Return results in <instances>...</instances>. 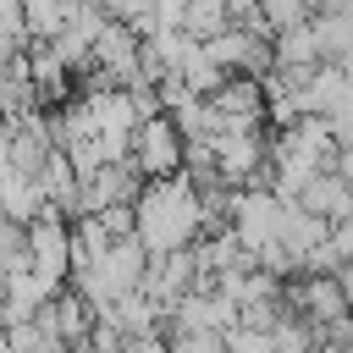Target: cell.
I'll return each mask as SVG.
<instances>
[{
    "mask_svg": "<svg viewBox=\"0 0 353 353\" xmlns=\"http://www.w3.org/2000/svg\"><path fill=\"white\" fill-rule=\"evenodd\" d=\"M276 66H292V72H314V66H325L320 28H314V22H303V28L276 33Z\"/></svg>",
    "mask_w": 353,
    "mask_h": 353,
    "instance_id": "ba28073f",
    "label": "cell"
},
{
    "mask_svg": "<svg viewBox=\"0 0 353 353\" xmlns=\"http://www.w3.org/2000/svg\"><path fill=\"white\" fill-rule=\"evenodd\" d=\"M105 11H110V22H127V28H138L143 39L160 28V22H154V0H105Z\"/></svg>",
    "mask_w": 353,
    "mask_h": 353,
    "instance_id": "7c38bea8",
    "label": "cell"
},
{
    "mask_svg": "<svg viewBox=\"0 0 353 353\" xmlns=\"http://www.w3.org/2000/svg\"><path fill=\"white\" fill-rule=\"evenodd\" d=\"M39 314H44L50 325H55V336H61L66 347L88 342V336H94V325H99V309H94V303H88V298H83V292H77L72 281H66V287H61V292H55V298H50V303L39 309Z\"/></svg>",
    "mask_w": 353,
    "mask_h": 353,
    "instance_id": "8992f818",
    "label": "cell"
},
{
    "mask_svg": "<svg viewBox=\"0 0 353 353\" xmlns=\"http://www.w3.org/2000/svg\"><path fill=\"white\" fill-rule=\"evenodd\" d=\"M298 204L309 210V215H320V221H353V188L342 182V171H320L303 193H298Z\"/></svg>",
    "mask_w": 353,
    "mask_h": 353,
    "instance_id": "52a82bcc",
    "label": "cell"
},
{
    "mask_svg": "<svg viewBox=\"0 0 353 353\" xmlns=\"http://www.w3.org/2000/svg\"><path fill=\"white\" fill-rule=\"evenodd\" d=\"M50 353H72V347H66V342H61V347H50Z\"/></svg>",
    "mask_w": 353,
    "mask_h": 353,
    "instance_id": "9a60e30c",
    "label": "cell"
},
{
    "mask_svg": "<svg viewBox=\"0 0 353 353\" xmlns=\"http://www.w3.org/2000/svg\"><path fill=\"white\" fill-rule=\"evenodd\" d=\"M22 6H28V28H33V44H39V39H55V33L66 28V11H72L66 0H22Z\"/></svg>",
    "mask_w": 353,
    "mask_h": 353,
    "instance_id": "8fae6325",
    "label": "cell"
},
{
    "mask_svg": "<svg viewBox=\"0 0 353 353\" xmlns=\"http://www.w3.org/2000/svg\"><path fill=\"white\" fill-rule=\"evenodd\" d=\"M199 281H204V265H199V248H176V254H154V265H149V281H143V292L171 314L188 292H199Z\"/></svg>",
    "mask_w": 353,
    "mask_h": 353,
    "instance_id": "277c9868",
    "label": "cell"
},
{
    "mask_svg": "<svg viewBox=\"0 0 353 353\" xmlns=\"http://www.w3.org/2000/svg\"><path fill=\"white\" fill-rule=\"evenodd\" d=\"M314 353H325V347H314Z\"/></svg>",
    "mask_w": 353,
    "mask_h": 353,
    "instance_id": "2e32d148",
    "label": "cell"
},
{
    "mask_svg": "<svg viewBox=\"0 0 353 353\" xmlns=\"http://www.w3.org/2000/svg\"><path fill=\"white\" fill-rule=\"evenodd\" d=\"M226 347H232V353H276L270 331H254V325H232V331H226Z\"/></svg>",
    "mask_w": 353,
    "mask_h": 353,
    "instance_id": "4fadbf2b",
    "label": "cell"
},
{
    "mask_svg": "<svg viewBox=\"0 0 353 353\" xmlns=\"http://www.w3.org/2000/svg\"><path fill=\"white\" fill-rule=\"evenodd\" d=\"M204 232H210V210H204V193H199V182H193L188 171H176V176H149V182H143L138 237L149 243V254L193 248Z\"/></svg>",
    "mask_w": 353,
    "mask_h": 353,
    "instance_id": "6da1fadb",
    "label": "cell"
},
{
    "mask_svg": "<svg viewBox=\"0 0 353 353\" xmlns=\"http://www.w3.org/2000/svg\"><path fill=\"white\" fill-rule=\"evenodd\" d=\"M336 171H342V182L353 188V149H342V160H336Z\"/></svg>",
    "mask_w": 353,
    "mask_h": 353,
    "instance_id": "5bb4252c",
    "label": "cell"
},
{
    "mask_svg": "<svg viewBox=\"0 0 353 353\" xmlns=\"http://www.w3.org/2000/svg\"><path fill=\"white\" fill-rule=\"evenodd\" d=\"M171 336V353H232L226 347V331H199V325H165Z\"/></svg>",
    "mask_w": 353,
    "mask_h": 353,
    "instance_id": "30bf717a",
    "label": "cell"
},
{
    "mask_svg": "<svg viewBox=\"0 0 353 353\" xmlns=\"http://www.w3.org/2000/svg\"><path fill=\"white\" fill-rule=\"evenodd\" d=\"M287 298H292L314 325H336V320H347V314H353V298H347V287H342V276H336V270L292 276V281H287Z\"/></svg>",
    "mask_w": 353,
    "mask_h": 353,
    "instance_id": "5b68a950",
    "label": "cell"
},
{
    "mask_svg": "<svg viewBox=\"0 0 353 353\" xmlns=\"http://www.w3.org/2000/svg\"><path fill=\"white\" fill-rule=\"evenodd\" d=\"M259 17H265V28H270V33H287V28L314 22V17H320V6H314V0H259Z\"/></svg>",
    "mask_w": 353,
    "mask_h": 353,
    "instance_id": "9c48e42d",
    "label": "cell"
},
{
    "mask_svg": "<svg viewBox=\"0 0 353 353\" xmlns=\"http://www.w3.org/2000/svg\"><path fill=\"white\" fill-rule=\"evenodd\" d=\"M132 165H138L143 176H176V171L188 165V138H182V127H176L165 110H160V116H149V121L138 127Z\"/></svg>",
    "mask_w": 353,
    "mask_h": 353,
    "instance_id": "3957f363",
    "label": "cell"
},
{
    "mask_svg": "<svg viewBox=\"0 0 353 353\" xmlns=\"http://www.w3.org/2000/svg\"><path fill=\"white\" fill-rule=\"evenodd\" d=\"M33 270L61 292L66 281H72V265H77V243H72V221L61 215V210H50V215H39L33 226Z\"/></svg>",
    "mask_w": 353,
    "mask_h": 353,
    "instance_id": "7a4b0ae2",
    "label": "cell"
}]
</instances>
